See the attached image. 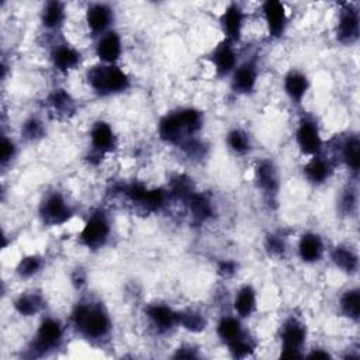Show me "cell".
Instances as JSON below:
<instances>
[{
  "label": "cell",
  "mask_w": 360,
  "mask_h": 360,
  "mask_svg": "<svg viewBox=\"0 0 360 360\" xmlns=\"http://www.w3.org/2000/svg\"><path fill=\"white\" fill-rule=\"evenodd\" d=\"M68 326L89 343L101 345L112 333V318L101 301L83 297L73 305Z\"/></svg>",
  "instance_id": "cell-1"
},
{
  "label": "cell",
  "mask_w": 360,
  "mask_h": 360,
  "mask_svg": "<svg viewBox=\"0 0 360 360\" xmlns=\"http://www.w3.org/2000/svg\"><path fill=\"white\" fill-rule=\"evenodd\" d=\"M304 357H319V359H329L332 357V354L326 350V349H321V347H314L309 349L308 353L304 354Z\"/></svg>",
  "instance_id": "cell-42"
},
{
  "label": "cell",
  "mask_w": 360,
  "mask_h": 360,
  "mask_svg": "<svg viewBox=\"0 0 360 360\" xmlns=\"http://www.w3.org/2000/svg\"><path fill=\"white\" fill-rule=\"evenodd\" d=\"M44 266H45V260L41 255L30 253V255L22 256L17 262L14 273L20 280H31L42 271Z\"/></svg>",
  "instance_id": "cell-34"
},
{
  "label": "cell",
  "mask_w": 360,
  "mask_h": 360,
  "mask_svg": "<svg viewBox=\"0 0 360 360\" xmlns=\"http://www.w3.org/2000/svg\"><path fill=\"white\" fill-rule=\"evenodd\" d=\"M191 221L197 225H202L214 218L215 204L205 193L194 191L191 197L184 202Z\"/></svg>",
  "instance_id": "cell-26"
},
{
  "label": "cell",
  "mask_w": 360,
  "mask_h": 360,
  "mask_svg": "<svg viewBox=\"0 0 360 360\" xmlns=\"http://www.w3.org/2000/svg\"><path fill=\"white\" fill-rule=\"evenodd\" d=\"M226 148L236 156L249 155L253 149V141L250 134L242 127L231 128L225 135Z\"/></svg>",
  "instance_id": "cell-32"
},
{
  "label": "cell",
  "mask_w": 360,
  "mask_h": 360,
  "mask_svg": "<svg viewBox=\"0 0 360 360\" xmlns=\"http://www.w3.org/2000/svg\"><path fill=\"white\" fill-rule=\"evenodd\" d=\"M294 141L298 150L307 156H315L323 152L325 141L322 138V132L316 120L311 115H302L294 131Z\"/></svg>",
  "instance_id": "cell-7"
},
{
  "label": "cell",
  "mask_w": 360,
  "mask_h": 360,
  "mask_svg": "<svg viewBox=\"0 0 360 360\" xmlns=\"http://www.w3.org/2000/svg\"><path fill=\"white\" fill-rule=\"evenodd\" d=\"M94 39V55L97 56V60L105 65H118L124 53L121 34L112 28Z\"/></svg>",
  "instance_id": "cell-17"
},
{
  "label": "cell",
  "mask_w": 360,
  "mask_h": 360,
  "mask_svg": "<svg viewBox=\"0 0 360 360\" xmlns=\"http://www.w3.org/2000/svg\"><path fill=\"white\" fill-rule=\"evenodd\" d=\"M45 135V125L41 118L31 115L27 117L20 127V136L27 142H35Z\"/></svg>",
  "instance_id": "cell-36"
},
{
  "label": "cell",
  "mask_w": 360,
  "mask_h": 360,
  "mask_svg": "<svg viewBox=\"0 0 360 360\" xmlns=\"http://www.w3.org/2000/svg\"><path fill=\"white\" fill-rule=\"evenodd\" d=\"M18 155V143L7 134H3L0 143V165L6 170Z\"/></svg>",
  "instance_id": "cell-37"
},
{
  "label": "cell",
  "mask_w": 360,
  "mask_h": 360,
  "mask_svg": "<svg viewBox=\"0 0 360 360\" xmlns=\"http://www.w3.org/2000/svg\"><path fill=\"white\" fill-rule=\"evenodd\" d=\"M260 10L267 35L273 39L283 38L288 27V13L284 3L278 0H266L260 4Z\"/></svg>",
  "instance_id": "cell-16"
},
{
  "label": "cell",
  "mask_w": 360,
  "mask_h": 360,
  "mask_svg": "<svg viewBox=\"0 0 360 360\" xmlns=\"http://www.w3.org/2000/svg\"><path fill=\"white\" fill-rule=\"evenodd\" d=\"M308 329L305 322L295 316H287L278 328V342H280V357L284 359H298L304 357L307 349Z\"/></svg>",
  "instance_id": "cell-5"
},
{
  "label": "cell",
  "mask_w": 360,
  "mask_h": 360,
  "mask_svg": "<svg viewBox=\"0 0 360 360\" xmlns=\"http://www.w3.org/2000/svg\"><path fill=\"white\" fill-rule=\"evenodd\" d=\"M156 129H158L159 139L172 146H179L183 141L190 138L183 127V122L179 117L177 110L163 114L158 121Z\"/></svg>",
  "instance_id": "cell-21"
},
{
  "label": "cell",
  "mask_w": 360,
  "mask_h": 360,
  "mask_svg": "<svg viewBox=\"0 0 360 360\" xmlns=\"http://www.w3.org/2000/svg\"><path fill=\"white\" fill-rule=\"evenodd\" d=\"M111 232L112 224L110 215L104 210L97 208L87 215L82 229L77 233V240L83 248L96 252L103 249L110 242Z\"/></svg>",
  "instance_id": "cell-4"
},
{
  "label": "cell",
  "mask_w": 360,
  "mask_h": 360,
  "mask_svg": "<svg viewBox=\"0 0 360 360\" xmlns=\"http://www.w3.org/2000/svg\"><path fill=\"white\" fill-rule=\"evenodd\" d=\"M338 160L347 169V172L357 177L360 169V139L357 134L345 135L336 145Z\"/></svg>",
  "instance_id": "cell-22"
},
{
  "label": "cell",
  "mask_w": 360,
  "mask_h": 360,
  "mask_svg": "<svg viewBox=\"0 0 360 360\" xmlns=\"http://www.w3.org/2000/svg\"><path fill=\"white\" fill-rule=\"evenodd\" d=\"M118 148V135L105 120H96L89 129V152L105 158Z\"/></svg>",
  "instance_id": "cell-11"
},
{
  "label": "cell",
  "mask_w": 360,
  "mask_h": 360,
  "mask_svg": "<svg viewBox=\"0 0 360 360\" xmlns=\"http://www.w3.org/2000/svg\"><path fill=\"white\" fill-rule=\"evenodd\" d=\"M248 329L243 325V319L233 312L222 315L215 323V335L225 347L242 338Z\"/></svg>",
  "instance_id": "cell-28"
},
{
  "label": "cell",
  "mask_w": 360,
  "mask_h": 360,
  "mask_svg": "<svg viewBox=\"0 0 360 360\" xmlns=\"http://www.w3.org/2000/svg\"><path fill=\"white\" fill-rule=\"evenodd\" d=\"M46 104L51 108V111L58 117H69L76 110L75 98L63 87L53 89L46 97Z\"/></svg>",
  "instance_id": "cell-30"
},
{
  "label": "cell",
  "mask_w": 360,
  "mask_h": 360,
  "mask_svg": "<svg viewBox=\"0 0 360 360\" xmlns=\"http://www.w3.org/2000/svg\"><path fill=\"white\" fill-rule=\"evenodd\" d=\"M208 319L207 316L194 308L179 309V328L184 329L188 333H201L207 329Z\"/></svg>",
  "instance_id": "cell-33"
},
{
  "label": "cell",
  "mask_w": 360,
  "mask_h": 360,
  "mask_svg": "<svg viewBox=\"0 0 360 360\" xmlns=\"http://www.w3.org/2000/svg\"><path fill=\"white\" fill-rule=\"evenodd\" d=\"M176 354L174 357H186V359H190V357H198V353H197V349L193 346V345H183L180 346L179 349H176Z\"/></svg>",
  "instance_id": "cell-41"
},
{
  "label": "cell",
  "mask_w": 360,
  "mask_h": 360,
  "mask_svg": "<svg viewBox=\"0 0 360 360\" xmlns=\"http://www.w3.org/2000/svg\"><path fill=\"white\" fill-rule=\"evenodd\" d=\"M332 264L347 276H353L359 271V255L346 243H339L326 250Z\"/></svg>",
  "instance_id": "cell-27"
},
{
  "label": "cell",
  "mask_w": 360,
  "mask_h": 360,
  "mask_svg": "<svg viewBox=\"0 0 360 360\" xmlns=\"http://www.w3.org/2000/svg\"><path fill=\"white\" fill-rule=\"evenodd\" d=\"M309 77L300 69H290L283 77V91L287 98L295 105H300L304 101L309 91Z\"/></svg>",
  "instance_id": "cell-23"
},
{
  "label": "cell",
  "mask_w": 360,
  "mask_h": 360,
  "mask_svg": "<svg viewBox=\"0 0 360 360\" xmlns=\"http://www.w3.org/2000/svg\"><path fill=\"white\" fill-rule=\"evenodd\" d=\"M49 62L58 73L68 75L80 66L82 52L66 41H56L51 46Z\"/></svg>",
  "instance_id": "cell-18"
},
{
  "label": "cell",
  "mask_w": 360,
  "mask_h": 360,
  "mask_svg": "<svg viewBox=\"0 0 360 360\" xmlns=\"http://www.w3.org/2000/svg\"><path fill=\"white\" fill-rule=\"evenodd\" d=\"M238 264L233 262V260H229V259H222L218 266H217V271L221 277L224 278H229L232 277L238 270Z\"/></svg>",
  "instance_id": "cell-40"
},
{
  "label": "cell",
  "mask_w": 360,
  "mask_h": 360,
  "mask_svg": "<svg viewBox=\"0 0 360 360\" xmlns=\"http://www.w3.org/2000/svg\"><path fill=\"white\" fill-rule=\"evenodd\" d=\"M338 207L340 214L350 217L357 210V190L353 186H347L342 190V194L338 201Z\"/></svg>",
  "instance_id": "cell-38"
},
{
  "label": "cell",
  "mask_w": 360,
  "mask_h": 360,
  "mask_svg": "<svg viewBox=\"0 0 360 360\" xmlns=\"http://www.w3.org/2000/svg\"><path fill=\"white\" fill-rule=\"evenodd\" d=\"M232 312L242 318L243 321L253 316L257 311L259 305V298H257V291L252 284H243L240 285L233 297H232Z\"/></svg>",
  "instance_id": "cell-24"
},
{
  "label": "cell",
  "mask_w": 360,
  "mask_h": 360,
  "mask_svg": "<svg viewBox=\"0 0 360 360\" xmlns=\"http://www.w3.org/2000/svg\"><path fill=\"white\" fill-rule=\"evenodd\" d=\"M115 13L108 3H90L84 10V24L87 31L94 37H100L104 32L114 28Z\"/></svg>",
  "instance_id": "cell-15"
},
{
  "label": "cell",
  "mask_w": 360,
  "mask_h": 360,
  "mask_svg": "<svg viewBox=\"0 0 360 360\" xmlns=\"http://www.w3.org/2000/svg\"><path fill=\"white\" fill-rule=\"evenodd\" d=\"M360 37V13L356 3H343L338 11L335 38L345 46H352Z\"/></svg>",
  "instance_id": "cell-8"
},
{
  "label": "cell",
  "mask_w": 360,
  "mask_h": 360,
  "mask_svg": "<svg viewBox=\"0 0 360 360\" xmlns=\"http://www.w3.org/2000/svg\"><path fill=\"white\" fill-rule=\"evenodd\" d=\"M255 184L263 198L269 202H276V198L280 191L281 180L276 163L270 159H259L253 169Z\"/></svg>",
  "instance_id": "cell-10"
},
{
  "label": "cell",
  "mask_w": 360,
  "mask_h": 360,
  "mask_svg": "<svg viewBox=\"0 0 360 360\" xmlns=\"http://www.w3.org/2000/svg\"><path fill=\"white\" fill-rule=\"evenodd\" d=\"M259 60L253 55L239 62L236 69L229 76V87L235 94L250 96L259 83Z\"/></svg>",
  "instance_id": "cell-9"
},
{
  "label": "cell",
  "mask_w": 360,
  "mask_h": 360,
  "mask_svg": "<svg viewBox=\"0 0 360 360\" xmlns=\"http://www.w3.org/2000/svg\"><path fill=\"white\" fill-rule=\"evenodd\" d=\"M66 328H68V323L60 321L58 316L42 315L34 329V333L28 343L27 350L34 357L46 356L55 352L63 343Z\"/></svg>",
  "instance_id": "cell-3"
},
{
  "label": "cell",
  "mask_w": 360,
  "mask_h": 360,
  "mask_svg": "<svg viewBox=\"0 0 360 360\" xmlns=\"http://www.w3.org/2000/svg\"><path fill=\"white\" fill-rule=\"evenodd\" d=\"M72 283H73L77 288H79L82 284L86 283V276L83 274L82 269H77V270L75 271V274L72 276Z\"/></svg>",
  "instance_id": "cell-43"
},
{
  "label": "cell",
  "mask_w": 360,
  "mask_h": 360,
  "mask_svg": "<svg viewBox=\"0 0 360 360\" xmlns=\"http://www.w3.org/2000/svg\"><path fill=\"white\" fill-rule=\"evenodd\" d=\"M208 60L214 69V73L218 77H229L231 73L239 65V52L238 45L222 39L219 41L210 52Z\"/></svg>",
  "instance_id": "cell-14"
},
{
  "label": "cell",
  "mask_w": 360,
  "mask_h": 360,
  "mask_svg": "<svg viewBox=\"0 0 360 360\" xmlns=\"http://www.w3.org/2000/svg\"><path fill=\"white\" fill-rule=\"evenodd\" d=\"M179 117L188 136H198L204 128V112L195 107H180L177 108Z\"/></svg>",
  "instance_id": "cell-35"
},
{
  "label": "cell",
  "mask_w": 360,
  "mask_h": 360,
  "mask_svg": "<svg viewBox=\"0 0 360 360\" xmlns=\"http://www.w3.org/2000/svg\"><path fill=\"white\" fill-rule=\"evenodd\" d=\"M68 18L66 4L59 0H51L44 3L39 11V22L46 32H59Z\"/></svg>",
  "instance_id": "cell-25"
},
{
  "label": "cell",
  "mask_w": 360,
  "mask_h": 360,
  "mask_svg": "<svg viewBox=\"0 0 360 360\" xmlns=\"http://www.w3.org/2000/svg\"><path fill=\"white\" fill-rule=\"evenodd\" d=\"M335 173V162L323 152L311 158L302 166V176L307 183L312 186H322L328 183Z\"/></svg>",
  "instance_id": "cell-20"
},
{
  "label": "cell",
  "mask_w": 360,
  "mask_h": 360,
  "mask_svg": "<svg viewBox=\"0 0 360 360\" xmlns=\"http://www.w3.org/2000/svg\"><path fill=\"white\" fill-rule=\"evenodd\" d=\"M143 315L148 325L159 335L170 333L179 328V309L165 302H150L145 305Z\"/></svg>",
  "instance_id": "cell-12"
},
{
  "label": "cell",
  "mask_w": 360,
  "mask_h": 360,
  "mask_svg": "<svg viewBox=\"0 0 360 360\" xmlns=\"http://www.w3.org/2000/svg\"><path fill=\"white\" fill-rule=\"evenodd\" d=\"M338 308L342 316L357 323L360 318V291L357 287H347L338 300Z\"/></svg>",
  "instance_id": "cell-31"
},
{
  "label": "cell",
  "mask_w": 360,
  "mask_h": 360,
  "mask_svg": "<svg viewBox=\"0 0 360 360\" xmlns=\"http://www.w3.org/2000/svg\"><path fill=\"white\" fill-rule=\"evenodd\" d=\"M264 249L269 256L283 257L287 252V242L283 235L277 232H270L264 238Z\"/></svg>",
  "instance_id": "cell-39"
},
{
  "label": "cell",
  "mask_w": 360,
  "mask_h": 360,
  "mask_svg": "<svg viewBox=\"0 0 360 360\" xmlns=\"http://www.w3.org/2000/svg\"><path fill=\"white\" fill-rule=\"evenodd\" d=\"M75 215V208L60 190H49L38 204V218L45 226H62Z\"/></svg>",
  "instance_id": "cell-6"
},
{
  "label": "cell",
  "mask_w": 360,
  "mask_h": 360,
  "mask_svg": "<svg viewBox=\"0 0 360 360\" xmlns=\"http://www.w3.org/2000/svg\"><path fill=\"white\" fill-rule=\"evenodd\" d=\"M326 250L328 249L323 238L315 231H307L301 233L295 246L298 259L305 264H316L322 262Z\"/></svg>",
  "instance_id": "cell-19"
},
{
  "label": "cell",
  "mask_w": 360,
  "mask_h": 360,
  "mask_svg": "<svg viewBox=\"0 0 360 360\" xmlns=\"http://www.w3.org/2000/svg\"><path fill=\"white\" fill-rule=\"evenodd\" d=\"M87 87L98 97L118 96L129 90L131 76L118 65H105L97 62L87 68L84 73Z\"/></svg>",
  "instance_id": "cell-2"
},
{
  "label": "cell",
  "mask_w": 360,
  "mask_h": 360,
  "mask_svg": "<svg viewBox=\"0 0 360 360\" xmlns=\"http://www.w3.org/2000/svg\"><path fill=\"white\" fill-rule=\"evenodd\" d=\"M219 28L224 34L222 39H226L235 45H238L242 41L245 22H246V11L243 7L236 3H228L225 8L219 14Z\"/></svg>",
  "instance_id": "cell-13"
},
{
  "label": "cell",
  "mask_w": 360,
  "mask_h": 360,
  "mask_svg": "<svg viewBox=\"0 0 360 360\" xmlns=\"http://www.w3.org/2000/svg\"><path fill=\"white\" fill-rule=\"evenodd\" d=\"M45 308V298L37 290H28L20 292L13 300V309L21 318H34L39 315Z\"/></svg>",
  "instance_id": "cell-29"
}]
</instances>
